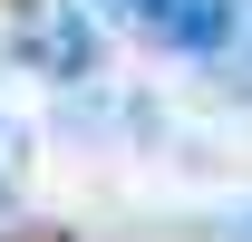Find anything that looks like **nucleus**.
<instances>
[{"label": "nucleus", "mask_w": 252, "mask_h": 242, "mask_svg": "<svg viewBox=\"0 0 252 242\" xmlns=\"http://www.w3.org/2000/svg\"><path fill=\"white\" fill-rule=\"evenodd\" d=\"M10 49L49 78H88L97 68V30L78 20V0H20L10 10Z\"/></svg>", "instance_id": "2"}, {"label": "nucleus", "mask_w": 252, "mask_h": 242, "mask_svg": "<svg viewBox=\"0 0 252 242\" xmlns=\"http://www.w3.org/2000/svg\"><path fill=\"white\" fill-rule=\"evenodd\" d=\"M214 233H223V242H252V204H243V213H223Z\"/></svg>", "instance_id": "4"}, {"label": "nucleus", "mask_w": 252, "mask_h": 242, "mask_svg": "<svg viewBox=\"0 0 252 242\" xmlns=\"http://www.w3.org/2000/svg\"><path fill=\"white\" fill-rule=\"evenodd\" d=\"M20 184H30V126H20V117H0V204H10Z\"/></svg>", "instance_id": "3"}, {"label": "nucleus", "mask_w": 252, "mask_h": 242, "mask_svg": "<svg viewBox=\"0 0 252 242\" xmlns=\"http://www.w3.org/2000/svg\"><path fill=\"white\" fill-rule=\"evenodd\" d=\"M146 49H175V59H214L233 39V0H107Z\"/></svg>", "instance_id": "1"}]
</instances>
